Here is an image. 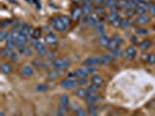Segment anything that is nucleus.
Segmentation results:
<instances>
[{
  "instance_id": "nucleus-8",
  "label": "nucleus",
  "mask_w": 155,
  "mask_h": 116,
  "mask_svg": "<svg viewBox=\"0 0 155 116\" xmlns=\"http://www.w3.org/2000/svg\"><path fill=\"white\" fill-rule=\"evenodd\" d=\"M57 41H58V38H57L56 35H54L53 33H51V34H47L46 37H44V43H47V44H49V45L56 44Z\"/></svg>"
},
{
  "instance_id": "nucleus-46",
  "label": "nucleus",
  "mask_w": 155,
  "mask_h": 116,
  "mask_svg": "<svg viewBox=\"0 0 155 116\" xmlns=\"http://www.w3.org/2000/svg\"><path fill=\"white\" fill-rule=\"evenodd\" d=\"M131 40H132V42H134V43H136V42H138V38H136V36H133V37L131 38Z\"/></svg>"
},
{
  "instance_id": "nucleus-11",
  "label": "nucleus",
  "mask_w": 155,
  "mask_h": 116,
  "mask_svg": "<svg viewBox=\"0 0 155 116\" xmlns=\"http://www.w3.org/2000/svg\"><path fill=\"white\" fill-rule=\"evenodd\" d=\"M32 31H33V28L30 27L29 24H27V23H22V26H21V28H20V33L22 34V35H25V36H30L32 35Z\"/></svg>"
},
{
  "instance_id": "nucleus-17",
  "label": "nucleus",
  "mask_w": 155,
  "mask_h": 116,
  "mask_svg": "<svg viewBox=\"0 0 155 116\" xmlns=\"http://www.w3.org/2000/svg\"><path fill=\"white\" fill-rule=\"evenodd\" d=\"M75 94L77 98H85L86 95L90 94V91L87 89V87H81L75 92Z\"/></svg>"
},
{
  "instance_id": "nucleus-25",
  "label": "nucleus",
  "mask_w": 155,
  "mask_h": 116,
  "mask_svg": "<svg viewBox=\"0 0 155 116\" xmlns=\"http://www.w3.org/2000/svg\"><path fill=\"white\" fill-rule=\"evenodd\" d=\"M30 37L33 38V40H38V38L41 37V29L40 28H34L33 31H32Z\"/></svg>"
},
{
  "instance_id": "nucleus-24",
  "label": "nucleus",
  "mask_w": 155,
  "mask_h": 116,
  "mask_svg": "<svg viewBox=\"0 0 155 116\" xmlns=\"http://www.w3.org/2000/svg\"><path fill=\"white\" fill-rule=\"evenodd\" d=\"M119 18H120V16H119V14H118L117 12H111L110 14L107 15V21H109L110 23H112L113 21H115V20L119 19Z\"/></svg>"
},
{
  "instance_id": "nucleus-43",
  "label": "nucleus",
  "mask_w": 155,
  "mask_h": 116,
  "mask_svg": "<svg viewBox=\"0 0 155 116\" xmlns=\"http://www.w3.org/2000/svg\"><path fill=\"white\" fill-rule=\"evenodd\" d=\"M11 60H13V62H17L18 60V55L15 54V52H12V55H11Z\"/></svg>"
},
{
  "instance_id": "nucleus-37",
  "label": "nucleus",
  "mask_w": 155,
  "mask_h": 116,
  "mask_svg": "<svg viewBox=\"0 0 155 116\" xmlns=\"http://www.w3.org/2000/svg\"><path fill=\"white\" fill-rule=\"evenodd\" d=\"M76 116H86V110H84L82 108H78L76 110Z\"/></svg>"
},
{
  "instance_id": "nucleus-29",
  "label": "nucleus",
  "mask_w": 155,
  "mask_h": 116,
  "mask_svg": "<svg viewBox=\"0 0 155 116\" xmlns=\"http://www.w3.org/2000/svg\"><path fill=\"white\" fill-rule=\"evenodd\" d=\"M87 89L90 91V93H96L100 89V85H95V84H91V86H89Z\"/></svg>"
},
{
  "instance_id": "nucleus-16",
  "label": "nucleus",
  "mask_w": 155,
  "mask_h": 116,
  "mask_svg": "<svg viewBox=\"0 0 155 116\" xmlns=\"http://www.w3.org/2000/svg\"><path fill=\"white\" fill-rule=\"evenodd\" d=\"M113 59L112 55H103L99 57V65H106V64H110Z\"/></svg>"
},
{
  "instance_id": "nucleus-6",
  "label": "nucleus",
  "mask_w": 155,
  "mask_h": 116,
  "mask_svg": "<svg viewBox=\"0 0 155 116\" xmlns=\"http://www.w3.org/2000/svg\"><path fill=\"white\" fill-rule=\"evenodd\" d=\"M124 56H125L127 59H133V58H135V56H136V50H135V48H134V47H128V48H126L125 52H124Z\"/></svg>"
},
{
  "instance_id": "nucleus-28",
  "label": "nucleus",
  "mask_w": 155,
  "mask_h": 116,
  "mask_svg": "<svg viewBox=\"0 0 155 116\" xmlns=\"http://www.w3.org/2000/svg\"><path fill=\"white\" fill-rule=\"evenodd\" d=\"M149 47H150V42L147 41V40L139 43V48H140L141 50H147V49H149Z\"/></svg>"
},
{
  "instance_id": "nucleus-27",
  "label": "nucleus",
  "mask_w": 155,
  "mask_h": 116,
  "mask_svg": "<svg viewBox=\"0 0 155 116\" xmlns=\"http://www.w3.org/2000/svg\"><path fill=\"white\" fill-rule=\"evenodd\" d=\"M60 102H61V105H63L64 107H68V106H69V96H68V95H66V94L61 95V98H60Z\"/></svg>"
},
{
  "instance_id": "nucleus-23",
  "label": "nucleus",
  "mask_w": 155,
  "mask_h": 116,
  "mask_svg": "<svg viewBox=\"0 0 155 116\" xmlns=\"http://www.w3.org/2000/svg\"><path fill=\"white\" fill-rule=\"evenodd\" d=\"M144 59L146 60L147 64H149V65H152V64L155 63V55L154 54H147L144 56Z\"/></svg>"
},
{
  "instance_id": "nucleus-40",
  "label": "nucleus",
  "mask_w": 155,
  "mask_h": 116,
  "mask_svg": "<svg viewBox=\"0 0 155 116\" xmlns=\"http://www.w3.org/2000/svg\"><path fill=\"white\" fill-rule=\"evenodd\" d=\"M120 21H121V18H119V19H117L115 21H113L111 24L113 26V27H120Z\"/></svg>"
},
{
  "instance_id": "nucleus-48",
  "label": "nucleus",
  "mask_w": 155,
  "mask_h": 116,
  "mask_svg": "<svg viewBox=\"0 0 155 116\" xmlns=\"http://www.w3.org/2000/svg\"><path fill=\"white\" fill-rule=\"evenodd\" d=\"M89 116H97V114H96V111H95V113H90Z\"/></svg>"
},
{
  "instance_id": "nucleus-45",
  "label": "nucleus",
  "mask_w": 155,
  "mask_h": 116,
  "mask_svg": "<svg viewBox=\"0 0 155 116\" xmlns=\"http://www.w3.org/2000/svg\"><path fill=\"white\" fill-rule=\"evenodd\" d=\"M139 3H145V4H149L150 3V0H138Z\"/></svg>"
},
{
  "instance_id": "nucleus-34",
  "label": "nucleus",
  "mask_w": 155,
  "mask_h": 116,
  "mask_svg": "<svg viewBox=\"0 0 155 116\" xmlns=\"http://www.w3.org/2000/svg\"><path fill=\"white\" fill-rule=\"evenodd\" d=\"M9 33L6 31V30H3L1 33H0V41H6L7 40V37H8Z\"/></svg>"
},
{
  "instance_id": "nucleus-33",
  "label": "nucleus",
  "mask_w": 155,
  "mask_h": 116,
  "mask_svg": "<svg viewBox=\"0 0 155 116\" xmlns=\"http://www.w3.org/2000/svg\"><path fill=\"white\" fill-rule=\"evenodd\" d=\"M95 10H96V13H97L98 15H101V14L104 15V14H105V8H104V7H101L100 5H99V6H96Z\"/></svg>"
},
{
  "instance_id": "nucleus-21",
  "label": "nucleus",
  "mask_w": 155,
  "mask_h": 116,
  "mask_svg": "<svg viewBox=\"0 0 155 116\" xmlns=\"http://www.w3.org/2000/svg\"><path fill=\"white\" fill-rule=\"evenodd\" d=\"M0 70H1L3 73H11L12 72V66H11V64L9 63H3L1 64V66H0Z\"/></svg>"
},
{
  "instance_id": "nucleus-20",
  "label": "nucleus",
  "mask_w": 155,
  "mask_h": 116,
  "mask_svg": "<svg viewBox=\"0 0 155 116\" xmlns=\"http://www.w3.org/2000/svg\"><path fill=\"white\" fill-rule=\"evenodd\" d=\"M27 36H25V35H22V34H20V36L18 37V40L15 41V43H17V47H25L26 45V43H27Z\"/></svg>"
},
{
  "instance_id": "nucleus-22",
  "label": "nucleus",
  "mask_w": 155,
  "mask_h": 116,
  "mask_svg": "<svg viewBox=\"0 0 155 116\" xmlns=\"http://www.w3.org/2000/svg\"><path fill=\"white\" fill-rule=\"evenodd\" d=\"M135 14H136V13H135V9H134V8H130V7H128V8H125V9H124V15L127 16L128 19L133 18Z\"/></svg>"
},
{
  "instance_id": "nucleus-4",
  "label": "nucleus",
  "mask_w": 155,
  "mask_h": 116,
  "mask_svg": "<svg viewBox=\"0 0 155 116\" xmlns=\"http://www.w3.org/2000/svg\"><path fill=\"white\" fill-rule=\"evenodd\" d=\"M121 43H123L121 37H120L118 34H114V35L111 37V42H110V44H109L107 49H109V50H111V51H114V50L119 49V47H120V44H121Z\"/></svg>"
},
{
  "instance_id": "nucleus-12",
  "label": "nucleus",
  "mask_w": 155,
  "mask_h": 116,
  "mask_svg": "<svg viewBox=\"0 0 155 116\" xmlns=\"http://www.w3.org/2000/svg\"><path fill=\"white\" fill-rule=\"evenodd\" d=\"M110 42H111V38H110L107 35L104 34V35H100V36H99L98 43H99L100 47H105V48H107L109 44H110Z\"/></svg>"
},
{
  "instance_id": "nucleus-1",
  "label": "nucleus",
  "mask_w": 155,
  "mask_h": 116,
  "mask_svg": "<svg viewBox=\"0 0 155 116\" xmlns=\"http://www.w3.org/2000/svg\"><path fill=\"white\" fill-rule=\"evenodd\" d=\"M97 72V68L96 66H84V68H81L78 70H75L72 72H69L68 73V78L69 79H76V78H84L86 75H92Z\"/></svg>"
},
{
  "instance_id": "nucleus-41",
  "label": "nucleus",
  "mask_w": 155,
  "mask_h": 116,
  "mask_svg": "<svg viewBox=\"0 0 155 116\" xmlns=\"http://www.w3.org/2000/svg\"><path fill=\"white\" fill-rule=\"evenodd\" d=\"M23 54H25V55H27V56H32V55H33V51H32V49H30V48H26Z\"/></svg>"
},
{
  "instance_id": "nucleus-38",
  "label": "nucleus",
  "mask_w": 155,
  "mask_h": 116,
  "mask_svg": "<svg viewBox=\"0 0 155 116\" xmlns=\"http://www.w3.org/2000/svg\"><path fill=\"white\" fill-rule=\"evenodd\" d=\"M148 10H149V14H150V15L155 16V5H153V4H149Z\"/></svg>"
},
{
  "instance_id": "nucleus-19",
  "label": "nucleus",
  "mask_w": 155,
  "mask_h": 116,
  "mask_svg": "<svg viewBox=\"0 0 155 116\" xmlns=\"http://www.w3.org/2000/svg\"><path fill=\"white\" fill-rule=\"evenodd\" d=\"M90 83L95 84V85H101L104 83V79H103L99 74H92V77L90 78Z\"/></svg>"
},
{
  "instance_id": "nucleus-42",
  "label": "nucleus",
  "mask_w": 155,
  "mask_h": 116,
  "mask_svg": "<svg viewBox=\"0 0 155 116\" xmlns=\"http://www.w3.org/2000/svg\"><path fill=\"white\" fill-rule=\"evenodd\" d=\"M96 104H93V105H89V110H90V113H95L96 111Z\"/></svg>"
},
{
  "instance_id": "nucleus-2",
  "label": "nucleus",
  "mask_w": 155,
  "mask_h": 116,
  "mask_svg": "<svg viewBox=\"0 0 155 116\" xmlns=\"http://www.w3.org/2000/svg\"><path fill=\"white\" fill-rule=\"evenodd\" d=\"M50 24H51V27H53L55 30H57V31H66L67 30V26L63 23V21L61 20V18L60 16H56V18H53L50 20Z\"/></svg>"
},
{
  "instance_id": "nucleus-32",
  "label": "nucleus",
  "mask_w": 155,
  "mask_h": 116,
  "mask_svg": "<svg viewBox=\"0 0 155 116\" xmlns=\"http://www.w3.org/2000/svg\"><path fill=\"white\" fill-rule=\"evenodd\" d=\"M48 88H49V86L47 84H41V85H37L35 89H36V91H38V92H42V91H47Z\"/></svg>"
},
{
  "instance_id": "nucleus-36",
  "label": "nucleus",
  "mask_w": 155,
  "mask_h": 116,
  "mask_svg": "<svg viewBox=\"0 0 155 116\" xmlns=\"http://www.w3.org/2000/svg\"><path fill=\"white\" fill-rule=\"evenodd\" d=\"M146 12H147L146 9L141 8V7H139V6H138V7L135 8V13H136L138 15H144V14H146Z\"/></svg>"
},
{
  "instance_id": "nucleus-9",
  "label": "nucleus",
  "mask_w": 155,
  "mask_h": 116,
  "mask_svg": "<svg viewBox=\"0 0 155 116\" xmlns=\"http://www.w3.org/2000/svg\"><path fill=\"white\" fill-rule=\"evenodd\" d=\"M149 22V16L147 14H144V15H138V18L134 20V23L139 24V26H145Z\"/></svg>"
},
{
  "instance_id": "nucleus-5",
  "label": "nucleus",
  "mask_w": 155,
  "mask_h": 116,
  "mask_svg": "<svg viewBox=\"0 0 155 116\" xmlns=\"http://www.w3.org/2000/svg\"><path fill=\"white\" fill-rule=\"evenodd\" d=\"M77 86H79V84H78V80H76V79L67 78V79H64V80L61 81V87L66 88V89H72L75 87H77Z\"/></svg>"
},
{
  "instance_id": "nucleus-14",
  "label": "nucleus",
  "mask_w": 155,
  "mask_h": 116,
  "mask_svg": "<svg viewBox=\"0 0 155 116\" xmlns=\"http://www.w3.org/2000/svg\"><path fill=\"white\" fill-rule=\"evenodd\" d=\"M84 99H85V101L87 102L89 105H93V104H96V102H98L99 96H98L96 93H90V94L86 95Z\"/></svg>"
},
{
  "instance_id": "nucleus-13",
  "label": "nucleus",
  "mask_w": 155,
  "mask_h": 116,
  "mask_svg": "<svg viewBox=\"0 0 155 116\" xmlns=\"http://www.w3.org/2000/svg\"><path fill=\"white\" fill-rule=\"evenodd\" d=\"M33 73H34V70L30 65H23L21 68V74L23 77H32Z\"/></svg>"
},
{
  "instance_id": "nucleus-31",
  "label": "nucleus",
  "mask_w": 155,
  "mask_h": 116,
  "mask_svg": "<svg viewBox=\"0 0 155 116\" xmlns=\"http://www.w3.org/2000/svg\"><path fill=\"white\" fill-rule=\"evenodd\" d=\"M131 24V19H121L120 21V27L121 28H126L127 26Z\"/></svg>"
},
{
  "instance_id": "nucleus-35",
  "label": "nucleus",
  "mask_w": 155,
  "mask_h": 116,
  "mask_svg": "<svg viewBox=\"0 0 155 116\" xmlns=\"http://www.w3.org/2000/svg\"><path fill=\"white\" fill-rule=\"evenodd\" d=\"M135 33H136L138 35H147V34H148V30L145 29V28H136V29H135Z\"/></svg>"
},
{
  "instance_id": "nucleus-49",
  "label": "nucleus",
  "mask_w": 155,
  "mask_h": 116,
  "mask_svg": "<svg viewBox=\"0 0 155 116\" xmlns=\"http://www.w3.org/2000/svg\"><path fill=\"white\" fill-rule=\"evenodd\" d=\"M0 116H5V114L4 113H0Z\"/></svg>"
},
{
  "instance_id": "nucleus-26",
  "label": "nucleus",
  "mask_w": 155,
  "mask_h": 116,
  "mask_svg": "<svg viewBox=\"0 0 155 116\" xmlns=\"http://www.w3.org/2000/svg\"><path fill=\"white\" fill-rule=\"evenodd\" d=\"M104 30H105V27H104V23H103L101 21L97 23L96 26V31L99 34V35H104Z\"/></svg>"
},
{
  "instance_id": "nucleus-18",
  "label": "nucleus",
  "mask_w": 155,
  "mask_h": 116,
  "mask_svg": "<svg viewBox=\"0 0 155 116\" xmlns=\"http://www.w3.org/2000/svg\"><path fill=\"white\" fill-rule=\"evenodd\" d=\"M61 74H62V71H61V70H56V69H54L53 71H50V72L48 73L47 79H48V80H54V79L58 78V77H60Z\"/></svg>"
},
{
  "instance_id": "nucleus-30",
  "label": "nucleus",
  "mask_w": 155,
  "mask_h": 116,
  "mask_svg": "<svg viewBox=\"0 0 155 116\" xmlns=\"http://www.w3.org/2000/svg\"><path fill=\"white\" fill-rule=\"evenodd\" d=\"M60 18H61V20L63 21V23L67 26V27H69L70 26V23H71V20H70V18H68L67 15H60Z\"/></svg>"
},
{
  "instance_id": "nucleus-50",
  "label": "nucleus",
  "mask_w": 155,
  "mask_h": 116,
  "mask_svg": "<svg viewBox=\"0 0 155 116\" xmlns=\"http://www.w3.org/2000/svg\"><path fill=\"white\" fill-rule=\"evenodd\" d=\"M110 116H112V115H110Z\"/></svg>"
},
{
  "instance_id": "nucleus-47",
  "label": "nucleus",
  "mask_w": 155,
  "mask_h": 116,
  "mask_svg": "<svg viewBox=\"0 0 155 116\" xmlns=\"http://www.w3.org/2000/svg\"><path fill=\"white\" fill-rule=\"evenodd\" d=\"M74 4H79V3H83V0H72Z\"/></svg>"
},
{
  "instance_id": "nucleus-3",
  "label": "nucleus",
  "mask_w": 155,
  "mask_h": 116,
  "mask_svg": "<svg viewBox=\"0 0 155 116\" xmlns=\"http://www.w3.org/2000/svg\"><path fill=\"white\" fill-rule=\"evenodd\" d=\"M53 66H54V69H56V70L63 71V70H66V69H68V68L70 66V60H69L68 58L56 59V60L53 62Z\"/></svg>"
},
{
  "instance_id": "nucleus-10",
  "label": "nucleus",
  "mask_w": 155,
  "mask_h": 116,
  "mask_svg": "<svg viewBox=\"0 0 155 116\" xmlns=\"http://www.w3.org/2000/svg\"><path fill=\"white\" fill-rule=\"evenodd\" d=\"M82 15H83L82 7L76 6V7L72 8V12H71V18H72V20H79Z\"/></svg>"
},
{
  "instance_id": "nucleus-44",
  "label": "nucleus",
  "mask_w": 155,
  "mask_h": 116,
  "mask_svg": "<svg viewBox=\"0 0 155 116\" xmlns=\"http://www.w3.org/2000/svg\"><path fill=\"white\" fill-rule=\"evenodd\" d=\"M9 23H12L11 20H5L4 22H1V27H5V26H7V24H9Z\"/></svg>"
},
{
  "instance_id": "nucleus-15",
  "label": "nucleus",
  "mask_w": 155,
  "mask_h": 116,
  "mask_svg": "<svg viewBox=\"0 0 155 116\" xmlns=\"http://www.w3.org/2000/svg\"><path fill=\"white\" fill-rule=\"evenodd\" d=\"M98 22H100V20H99V15L97 14V13H93V14L89 15V21H87V23L91 26V27H93V26L96 27Z\"/></svg>"
},
{
  "instance_id": "nucleus-39",
  "label": "nucleus",
  "mask_w": 155,
  "mask_h": 116,
  "mask_svg": "<svg viewBox=\"0 0 155 116\" xmlns=\"http://www.w3.org/2000/svg\"><path fill=\"white\" fill-rule=\"evenodd\" d=\"M87 79L85 78V77H84V78H79L78 79V84H79V86H84V85H86L87 84Z\"/></svg>"
},
{
  "instance_id": "nucleus-7",
  "label": "nucleus",
  "mask_w": 155,
  "mask_h": 116,
  "mask_svg": "<svg viewBox=\"0 0 155 116\" xmlns=\"http://www.w3.org/2000/svg\"><path fill=\"white\" fill-rule=\"evenodd\" d=\"M84 66H96L99 65V57H89L84 62Z\"/></svg>"
}]
</instances>
